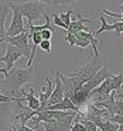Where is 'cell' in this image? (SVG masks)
Instances as JSON below:
<instances>
[{
    "instance_id": "cell-1",
    "label": "cell",
    "mask_w": 123,
    "mask_h": 131,
    "mask_svg": "<svg viewBox=\"0 0 123 131\" xmlns=\"http://www.w3.org/2000/svg\"><path fill=\"white\" fill-rule=\"evenodd\" d=\"M38 66H40V63L37 62L35 65H31L30 68H13L12 71H9L4 80H0V83L14 94L18 90H21L26 85L34 83L38 72Z\"/></svg>"
},
{
    "instance_id": "cell-2",
    "label": "cell",
    "mask_w": 123,
    "mask_h": 131,
    "mask_svg": "<svg viewBox=\"0 0 123 131\" xmlns=\"http://www.w3.org/2000/svg\"><path fill=\"white\" fill-rule=\"evenodd\" d=\"M102 68V58L100 57H95L93 59L88 61L86 63L78 66V68H74L71 69V75L69 76H74V78H78L81 82L85 85L95 73H96L99 69Z\"/></svg>"
},
{
    "instance_id": "cell-3",
    "label": "cell",
    "mask_w": 123,
    "mask_h": 131,
    "mask_svg": "<svg viewBox=\"0 0 123 131\" xmlns=\"http://www.w3.org/2000/svg\"><path fill=\"white\" fill-rule=\"evenodd\" d=\"M16 6L20 10L21 16L27 18V23L31 24L33 21L38 20L45 13V4L41 3V2H17Z\"/></svg>"
},
{
    "instance_id": "cell-4",
    "label": "cell",
    "mask_w": 123,
    "mask_h": 131,
    "mask_svg": "<svg viewBox=\"0 0 123 131\" xmlns=\"http://www.w3.org/2000/svg\"><path fill=\"white\" fill-rule=\"evenodd\" d=\"M7 4H9L10 10H12L13 13V20H12V24H10L9 30L6 31L7 34V38L9 37H16V35H20L23 34V32H26V23H24V17L21 16L20 10L17 9V6H16L14 2H7Z\"/></svg>"
},
{
    "instance_id": "cell-5",
    "label": "cell",
    "mask_w": 123,
    "mask_h": 131,
    "mask_svg": "<svg viewBox=\"0 0 123 131\" xmlns=\"http://www.w3.org/2000/svg\"><path fill=\"white\" fill-rule=\"evenodd\" d=\"M14 107H13V120L14 123L13 124H18V125H26L27 121L30 118L37 116L38 111H34L29 107V106H24L21 102H18L14 97Z\"/></svg>"
},
{
    "instance_id": "cell-6",
    "label": "cell",
    "mask_w": 123,
    "mask_h": 131,
    "mask_svg": "<svg viewBox=\"0 0 123 131\" xmlns=\"http://www.w3.org/2000/svg\"><path fill=\"white\" fill-rule=\"evenodd\" d=\"M29 37H30L29 31H26L20 35H16V37L6 38V42H7V45H12L14 48L20 49L24 54V57L30 58V55H31V47L29 45Z\"/></svg>"
},
{
    "instance_id": "cell-7",
    "label": "cell",
    "mask_w": 123,
    "mask_h": 131,
    "mask_svg": "<svg viewBox=\"0 0 123 131\" xmlns=\"http://www.w3.org/2000/svg\"><path fill=\"white\" fill-rule=\"evenodd\" d=\"M112 76H115V73L110 71V69H108V68H100L99 71L96 72V73L93 75V76L91 78V79L88 80V82L85 83V85L82 86L83 89H85L86 92H89L91 93L93 89H96L98 86L100 85V83L103 82V80H106V79H109V78H112Z\"/></svg>"
},
{
    "instance_id": "cell-8",
    "label": "cell",
    "mask_w": 123,
    "mask_h": 131,
    "mask_svg": "<svg viewBox=\"0 0 123 131\" xmlns=\"http://www.w3.org/2000/svg\"><path fill=\"white\" fill-rule=\"evenodd\" d=\"M24 57V54L20 51V49L14 48V47L12 45H7V49H6V54L3 55V57H0V62H4L6 63V71H12L13 68H14V63L17 62L18 59H21V58Z\"/></svg>"
},
{
    "instance_id": "cell-9",
    "label": "cell",
    "mask_w": 123,
    "mask_h": 131,
    "mask_svg": "<svg viewBox=\"0 0 123 131\" xmlns=\"http://www.w3.org/2000/svg\"><path fill=\"white\" fill-rule=\"evenodd\" d=\"M55 88L52 89V94L51 97L48 99V102H47L45 107H50V106H55L58 104V103H61L64 100V96H65V92H64V86L62 83H61V79H60V71H55ZM44 107V108H45Z\"/></svg>"
},
{
    "instance_id": "cell-10",
    "label": "cell",
    "mask_w": 123,
    "mask_h": 131,
    "mask_svg": "<svg viewBox=\"0 0 123 131\" xmlns=\"http://www.w3.org/2000/svg\"><path fill=\"white\" fill-rule=\"evenodd\" d=\"M75 16H77V20L71 21V24L68 26V30H67V32H71V34H77V32H89V27L86 26V23L92 24V20H89V18H83L82 16L79 14L78 12H74Z\"/></svg>"
},
{
    "instance_id": "cell-11",
    "label": "cell",
    "mask_w": 123,
    "mask_h": 131,
    "mask_svg": "<svg viewBox=\"0 0 123 131\" xmlns=\"http://www.w3.org/2000/svg\"><path fill=\"white\" fill-rule=\"evenodd\" d=\"M44 110H50V111H75V113H79L81 111L67 96H64V100L61 103H58V104H55V106L45 107Z\"/></svg>"
},
{
    "instance_id": "cell-12",
    "label": "cell",
    "mask_w": 123,
    "mask_h": 131,
    "mask_svg": "<svg viewBox=\"0 0 123 131\" xmlns=\"http://www.w3.org/2000/svg\"><path fill=\"white\" fill-rule=\"evenodd\" d=\"M52 82L50 79H47V86L45 88H43L40 90V94H38V102H40V111H43L44 110V107H45V104H47V102H48V99L51 97V94H52Z\"/></svg>"
},
{
    "instance_id": "cell-13",
    "label": "cell",
    "mask_w": 123,
    "mask_h": 131,
    "mask_svg": "<svg viewBox=\"0 0 123 131\" xmlns=\"http://www.w3.org/2000/svg\"><path fill=\"white\" fill-rule=\"evenodd\" d=\"M9 10H10V7H9V4H7V3H0V40L7 38L6 28H4V23H6Z\"/></svg>"
},
{
    "instance_id": "cell-14",
    "label": "cell",
    "mask_w": 123,
    "mask_h": 131,
    "mask_svg": "<svg viewBox=\"0 0 123 131\" xmlns=\"http://www.w3.org/2000/svg\"><path fill=\"white\" fill-rule=\"evenodd\" d=\"M51 118H54L52 111H50V110L38 111L37 116H35V118H34V125H35V127H38L40 123H45V121H48V120H51Z\"/></svg>"
},
{
    "instance_id": "cell-15",
    "label": "cell",
    "mask_w": 123,
    "mask_h": 131,
    "mask_svg": "<svg viewBox=\"0 0 123 131\" xmlns=\"http://www.w3.org/2000/svg\"><path fill=\"white\" fill-rule=\"evenodd\" d=\"M43 124H44L45 131H64V128L61 127V125L57 123V120H54V118L48 120V121L43 123Z\"/></svg>"
},
{
    "instance_id": "cell-16",
    "label": "cell",
    "mask_w": 123,
    "mask_h": 131,
    "mask_svg": "<svg viewBox=\"0 0 123 131\" xmlns=\"http://www.w3.org/2000/svg\"><path fill=\"white\" fill-rule=\"evenodd\" d=\"M123 85V73L112 76V92H119Z\"/></svg>"
},
{
    "instance_id": "cell-17",
    "label": "cell",
    "mask_w": 123,
    "mask_h": 131,
    "mask_svg": "<svg viewBox=\"0 0 123 131\" xmlns=\"http://www.w3.org/2000/svg\"><path fill=\"white\" fill-rule=\"evenodd\" d=\"M98 128H100V131H117L119 130V125L115 124V123L108 121V120H103V123Z\"/></svg>"
},
{
    "instance_id": "cell-18",
    "label": "cell",
    "mask_w": 123,
    "mask_h": 131,
    "mask_svg": "<svg viewBox=\"0 0 123 131\" xmlns=\"http://www.w3.org/2000/svg\"><path fill=\"white\" fill-rule=\"evenodd\" d=\"M72 14H74V10H72V9H69L68 12H65V13H61V14H58V16H60V18L62 20V23L67 26V30H68V26L71 24V21H72V20H71V16H72Z\"/></svg>"
},
{
    "instance_id": "cell-19",
    "label": "cell",
    "mask_w": 123,
    "mask_h": 131,
    "mask_svg": "<svg viewBox=\"0 0 123 131\" xmlns=\"http://www.w3.org/2000/svg\"><path fill=\"white\" fill-rule=\"evenodd\" d=\"M51 17H52V24H54V27H60V28H64L67 31V26L62 23V20L60 18V16H58L57 13H52Z\"/></svg>"
},
{
    "instance_id": "cell-20",
    "label": "cell",
    "mask_w": 123,
    "mask_h": 131,
    "mask_svg": "<svg viewBox=\"0 0 123 131\" xmlns=\"http://www.w3.org/2000/svg\"><path fill=\"white\" fill-rule=\"evenodd\" d=\"M81 116V114H79ZM81 123H82L83 124V127L86 128V131H98V127L96 125L93 124V123H91V121H88V120H85V118H82V117H81Z\"/></svg>"
},
{
    "instance_id": "cell-21",
    "label": "cell",
    "mask_w": 123,
    "mask_h": 131,
    "mask_svg": "<svg viewBox=\"0 0 123 131\" xmlns=\"http://www.w3.org/2000/svg\"><path fill=\"white\" fill-rule=\"evenodd\" d=\"M75 47H78V48H81V49H85V48H88V47H92V45H91V42H89L88 40H83V38H77Z\"/></svg>"
},
{
    "instance_id": "cell-22",
    "label": "cell",
    "mask_w": 123,
    "mask_h": 131,
    "mask_svg": "<svg viewBox=\"0 0 123 131\" xmlns=\"http://www.w3.org/2000/svg\"><path fill=\"white\" fill-rule=\"evenodd\" d=\"M41 48V51H44V52H47V54H51V41H45V40H43L40 42V45H38Z\"/></svg>"
},
{
    "instance_id": "cell-23",
    "label": "cell",
    "mask_w": 123,
    "mask_h": 131,
    "mask_svg": "<svg viewBox=\"0 0 123 131\" xmlns=\"http://www.w3.org/2000/svg\"><path fill=\"white\" fill-rule=\"evenodd\" d=\"M9 131H35L33 128L27 127V125H18V124H12V127L9 128Z\"/></svg>"
},
{
    "instance_id": "cell-24",
    "label": "cell",
    "mask_w": 123,
    "mask_h": 131,
    "mask_svg": "<svg viewBox=\"0 0 123 131\" xmlns=\"http://www.w3.org/2000/svg\"><path fill=\"white\" fill-rule=\"evenodd\" d=\"M105 120H108V121H110V123H115V124H117V125L123 124V116H110V117H106Z\"/></svg>"
},
{
    "instance_id": "cell-25",
    "label": "cell",
    "mask_w": 123,
    "mask_h": 131,
    "mask_svg": "<svg viewBox=\"0 0 123 131\" xmlns=\"http://www.w3.org/2000/svg\"><path fill=\"white\" fill-rule=\"evenodd\" d=\"M116 104V116H123V100H115Z\"/></svg>"
},
{
    "instance_id": "cell-26",
    "label": "cell",
    "mask_w": 123,
    "mask_h": 131,
    "mask_svg": "<svg viewBox=\"0 0 123 131\" xmlns=\"http://www.w3.org/2000/svg\"><path fill=\"white\" fill-rule=\"evenodd\" d=\"M64 38H65L67 42H69V45H75V42H77V37L74 34H71V32H65Z\"/></svg>"
},
{
    "instance_id": "cell-27",
    "label": "cell",
    "mask_w": 123,
    "mask_h": 131,
    "mask_svg": "<svg viewBox=\"0 0 123 131\" xmlns=\"http://www.w3.org/2000/svg\"><path fill=\"white\" fill-rule=\"evenodd\" d=\"M41 34V38L45 41H51V37H52V32L50 31V30H43V31L40 32Z\"/></svg>"
},
{
    "instance_id": "cell-28",
    "label": "cell",
    "mask_w": 123,
    "mask_h": 131,
    "mask_svg": "<svg viewBox=\"0 0 123 131\" xmlns=\"http://www.w3.org/2000/svg\"><path fill=\"white\" fill-rule=\"evenodd\" d=\"M6 102H14V97L13 96H4V94L0 93V103H6Z\"/></svg>"
},
{
    "instance_id": "cell-29",
    "label": "cell",
    "mask_w": 123,
    "mask_h": 131,
    "mask_svg": "<svg viewBox=\"0 0 123 131\" xmlns=\"http://www.w3.org/2000/svg\"><path fill=\"white\" fill-rule=\"evenodd\" d=\"M115 97H116V100H123V92H116Z\"/></svg>"
},
{
    "instance_id": "cell-30",
    "label": "cell",
    "mask_w": 123,
    "mask_h": 131,
    "mask_svg": "<svg viewBox=\"0 0 123 131\" xmlns=\"http://www.w3.org/2000/svg\"><path fill=\"white\" fill-rule=\"evenodd\" d=\"M0 73H3V75H4V78H6L9 72H7V71H6V69H4V68H0Z\"/></svg>"
},
{
    "instance_id": "cell-31",
    "label": "cell",
    "mask_w": 123,
    "mask_h": 131,
    "mask_svg": "<svg viewBox=\"0 0 123 131\" xmlns=\"http://www.w3.org/2000/svg\"><path fill=\"white\" fill-rule=\"evenodd\" d=\"M117 131H123V124L119 125V130H117Z\"/></svg>"
},
{
    "instance_id": "cell-32",
    "label": "cell",
    "mask_w": 123,
    "mask_h": 131,
    "mask_svg": "<svg viewBox=\"0 0 123 131\" xmlns=\"http://www.w3.org/2000/svg\"><path fill=\"white\" fill-rule=\"evenodd\" d=\"M3 42H6V38L4 40H0V44H3Z\"/></svg>"
},
{
    "instance_id": "cell-33",
    "label": "cell",
    "mask_w": 123,
    "mask_h": 131,
    "mask_svg": "<svg viewBox=\"0 0 123 131\" xmlns=\"http://www.w3.org/2000/svg\"><path fill=\"white\" fill-rule=\"evenodd\" d=\"M120 90H122V92H123V85H122V88H120Z\"/></svg>"
}]
</instances>
